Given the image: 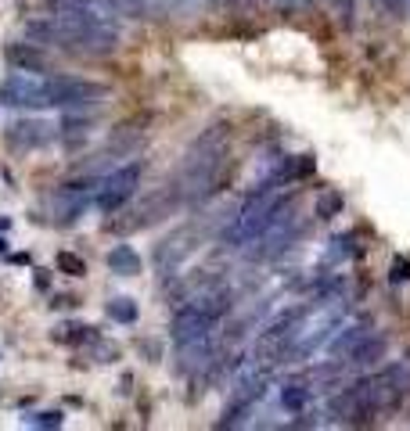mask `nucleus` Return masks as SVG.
<instances>
[{"label": "nucleus", "instance_id": "dca6fc26", "mask_svg": "<svg viewBox=\"0 0 410 431\" xmlns=\"http://www.w3.org/2000/svg\"><path fill=\"white\" fill-rule=\"evenodd\" d=\"M310 173H313V158H310V155L285 158V162H281V169L270 177V184H274V187H288V184H295V180L310 177Z\"/></svg>", "mask_w": 410, "mask_h": 431}, {"label": "nucleus", "instance_id": "9b49d317", "mask_svg": "<svg viewBox=\"0 0 410 431\" xmlns=\"http://www.w3.org/2000/svg\"><path fill=\"white\" fill-rule=\"evenodd\" d=\"M0 104H8V108H40V83L29 79L25 72L4 79V83H0Z\"/></svg>", "mask_w": 410, "mask_h": 431}, {"label": "nucleus", "instance_id": "393cba45", "mask_svg": "<svg viewBox=\"0 0 410 431\" xmlns=\"http://www.w3.org/2000/svg\"><path fill=\"white\" fill-rule=\"evenodd\" d=\"M58 342H72V345H80V342H94V331L87 324H65V327H58L54 334Z\"/></svg>", "mask_w": 410, "mask_h": 431}, {"label": "nucleus", "instance_id": "7ed1b4c3", "mask_svg": "<svg viewBox=\"0 0 410 431\" xmlns=\"http://www.w3.org/2000/svg\"><path fill=\"white\" fill-rule=\"evenodd\" d=\"M345 309H349L345 298L324 295L321 302H313L310 309L299 313V320L292 324V334H288V360H306V356L317 353L321 345H327V338L338 331Z\"/></svg>", "mask_w": 410, "mask_h": 431}, {"label": "nucleus", "instance_id": "cd10ccee", "mask_svg": "<svg viewBox=\"0 0 410 431\" xmlns=\"http://www.w3.org/2000/svg\"><path fill=\"white\" fill-rule=\"evenodd\" d=\"M29 424H36V428H61V413H54V410L33 413V417H29Z\"/></svg>", "mask_w": 410, "mask_h": 431}, {"label": "nucleus", "instance_id": "7c9ffc66", "mask_svg": "<svg viewBox=\"0 0 410 431\" xmlns=\"http://www.w3.org/2000/svg\"><path fill=\"white\" fill-rule=\"evenodd\" d=\"M392 280H410V263L407 259H396V266H392Z\"/></svg>", "mask_w": 410, "mask_h": 431}, {"label": "nucleus", "instance_id": "20e7f679", "mask_svg": "<svg viewBox=\"0 0 410 431\" xmlns=\"http://www.w3.org/2000/svg\"><path fill=\"white\" fill-rule=\"evenodd\" d=\"M173 212H180L177 198H173V190H169V187H159V190H151V195L137 198L130 209H122V216H116L105 230H108V234L126 237V234H137V230L155 227L159 219H166V216H173Z\"/></svg>", "mask_w": 410, "mask_h": 431}, {"label": "nucleus", "instance_id": "a211bd4d", "mask_svg": "<svg viewBox=\"0 0 410 431\" xmlns=\"http://www.w3.org/2000/svg\"><path fill=\"white\" fill-rule=\"evenodd\" d=\"M371 331V320H364V324H353V327H342V334L338 338H327V353L331 356H345L349 349L364 338V334Z\"/></svg>", "mask_w": 410, "mask_h": 431}, {"label": "nucleus", "instance_id": "1a4fd4ad", "mask_svg": "<svg viewBox=\"0 0 410 431\" xmlns=\"http://www.w3.org/2000/svg\"><path fill=\"white\" fill-rule=\"evenodd\" d=\"M54 126H47L40 119H14L8 130H4V144L11 151H33V148H43L47 140H51Z\"/></svg>", "mask_w": 410, "mask_h": 431}, {"label": "nucleus", "instance_id": "5701e85b", "mask_svg": "<svg viewBox=\"0 0 410 431\" xmlns=\"http://www.w3.org/2000/svg\"><path fill=\"white\" fill-rule=\"evenodd\" d=\"M108 316H112L116 324H137L140 309H137L133 298H112V302H108Z\"/></svg>", "mask_w": 410, "mask_h": 431}, {"label": "nucleus", "instance_id": "f257e3e1", "mask_svg": "<svg viewBox=\"0 0 410 431\" xmlns=\"http://www.w3.org/2000/svg\"><path fill=\"white\" fill-rule=\"evenodd\" d=\"M227 140H230V130L224 122H216L191 144V151L184 155L180 169L173 173L169 184H166L180 209L198 205L202 198H209L216 190L219 173H224V166H227Z\"/></svg>", "mask_w": 410, "mask_h": 431}, {"label": "nucleus", "instance_id": "9d476101", "mask_svg": "<svg viewBox=\"0 0 410 431\" xmlns=\"http://www.w3.org/2000/svg\"><path fill=\"white\" fill-rule=\"evenodd\" d=\"M148 122L151 115H133V119H122L112 133L105 140V155H130L140 140L148 133Z\"/></svg>", "mask_w": 410, "mask_h": 431}, {"label": "nucleus", "instance_id": "c756f323", "mask_svg": "<svg viewBox=\"0 0 410 431\" xmlns=\"http://www.w3.org/2000/svg\"><path fill=\"white\" fill-rule=\"evenodd\" d=\"M162 11H180V8H198V0H159Z\"/></svg>", "mask_w": 410, "mask_h": 431}, {"label": "nucleus", "instance_id": "b1692460", "mask_svg": "<svg viewBox=\"0 0 410 431\" xmlns=\"http://www.w3.org/2000/svg\"><path fill=\"white\" fill-rule=\"evenodd\" d=\"M342 195H335V190H324V195L317 198V205H313V212H317V219H331L342 212Z\"/></svg>", "mask_w": 410, "mask_h": 431}, {"label": "nucleus", "instance_id": "a878e982", "mask_svg": "<svg viewBox=\"0 0 410 431\" xmlns=\"http://www.w3.org/2000/svg\"><path fill=\"white\" fill-rule=\"evenodd\" d=\"M58 269H61V274H69V277H83L87 263L80 259V255H72V252H58Z\"/></svg>", "mask_w": 410, "mask_h": 431}, {"label": "nucleus", "instance_id": "2f4dec72", "mask_svg": "<svg viewBox=\"0 0 410 431\" xmlns=\"http://www.w3.org/2000/svg\"><path fill=\"white\" fill-rule=\"evenodd\" d=\"M385 8H389V11H396V14H400V11H403V0H385Z\"/></svg>", "mask_w": 410, "mask_h": 431}, {"label": "nucleus", "instance_id": "f8f14e48", "mask_svg": "<svg viewBox=\"0 0 410 431\" xmlns=\"http://www.w3.org/2000/svg\"><path fill=\"white\" fill-rule=\"evenodd\" d=\"M4 61L14 72H51V58H47L36 43H8Z\"/></svg>", "mask_w": 410, "mask_h": 431}, {"label": "nucleus", "instance_id": "f03ea898", "mask_svg": "<svg viewBox=\"0 0 410 431\" xmlns=\"http://www.w3.org/2000/svg\"><path fill=\"white\" fill-rule=\"evenodd\" d=\"M277 190H281V187H274L270 180H263L256 190H252V195H245L238 216H234V223L224 230V241H227L230 248H245L248 241H256V237H259L266 227H270V223H274L281 212L295 205L292 195L281 198Z\"/></svg>", "mask_w": 410, "mask_h": 431}, {"label": "nucleus", "instance_id": "39448f33", "mask_svg": "<svg viewBox=\"0 0 410 431\" xmlns=\"http://www.w3.org/2000/svg\"><path fill=\"white\" fill-rule=\"evenodd\" d=\"M108 98V87L72 76H47L40 79V108H83Z\"/></svg>", "mask_w": 410, "mask_h": 431}, {"label": "nucleus", "instance_id": "423d86ee", "mask_svg": "<svg viewBox=\"0 0 410 431\" xmlns=\"http://www.w3.org/2000/svg\"><path fill=\"white\" fill-rule=\"evenodd\" d=\"M137 184H140V162H130V166H122L116 173H108V177L101 180V190H98V209L105 216L119 212L137 190Z\"/></svg>", "mask_w": 410, "mask_h": 431}, {"label": "nucleus", "instance_id": "f3484780", "mask_svg": "<svg viewBox=\"0 0 410 431\" xmlns=\"http://www.w3.org/2000/svg\"><path fill=\"white\" fill-rule=\"evenodd\" d=\"M140 266H144V263H140V255L130 245H116L112 252H108V269L119 274V277H137Z\"/></svg>", "mask_w": 410, "mask_h": 431}, {"label": "nucleus", "instance_id": "6e6552de", "mask_svg": "<svg viewBox=\"0 0 410 431\" xmlns=\"http://www.w3.org/2000/svg\"><path fill=\"white\" fill-rule=\"evenodd\" d=\"M219 320H213L205 309H198L195 302H184L173 316V345H184V342H195V338H205L213 334Z\"/></svg>", "mask_w": 410, "mask_h": 431}, {"label": "nucleus", "instance_id": "6ab92c4d", "mask_svg": "<svg viewBox=\"0 0 410 431\" xmlns=\"http://www.w3.org/2000/svg\"><path fill=\"white\" fill-rule=\"evenodd\" d=\"M306 381H310V388H331V385H338V381H342V360L313 366V371L306 374Z\"/></svg>", "mask_w": 410, "mask_h": 431}, {"label": "nucleus", "instance_id": "4468645a", "mask_svg": "<svg viewBox=\"0 0 410 431\" xmlns=\"http://www.w3.org/2000/svg\"><path fill=\"white\" fill-rule=\"evenodd\" d=\"M385 349H389V342L382 338V334H364V338H360L349 353H345V363H353V366H374L378 360L385 356Z\"/></svg>", "mask_w": 410, "mask_h": 431}, {"label": "nucleus", "instance_id": "0eeeda50", "mask_svg": "<svg viewBox=\"0 0 410 431\" xmlns=\"http://www.w3.org/2000/svg\"><path fill=\"white\" fill-rule=\"evenodd\" d=\"M198 248V227H180L155 248V269L162 277H177V269L187 263V255Z\"/></svg>", "mask_w": 410, "mask_h": 431}, {"label": "nucleus", "instance_id": "4be33fe9", "mask_svg": "<svg viewBox=\"0 0 410 431\" xmlns=\"http://www.w3.org/2000/svg\"><path fill=\"white\" fill-rule=\"evenodd\" d=\"M69 4L83 8V11H90V14H98V19H105V22H119L116 0H69Z\"/></svg>", "mask_w": 410, "mask_h": 431}, {"label": "nucleus", "instance_id": "412c9836", "mask_svg": "<svg viewBox=\"0 0 410 431\" xmlns=\"http://www.w3.org/2000/svg\"><path fill=\"white\" fill-rule=\"evenodd\" d=\"M353 241H356L353 234H338L335 241H327V248H324V263L331 266V263H342V259H349V255L356 252V248H353Z\"/></svg>", "mask_w": 410, "mask_h": 431}, {"label": "nucleus", "instance_id": "bb28decb", "mask_svg": "<svg viewBox=\"0 0 410 431\" xmlns=\"http://www.w3.org/2000/svg\"><path fill=\"white\" fill-rule=\"evenodd\" d=\"M61 130H65L69 137L76 133V137H83L87 130H90V119H83V115H69L65 122H61Z\"/></svg>", "mask_w": 410, "mask_h": 431}, {"label": "nucleus", "instance_id": "ddd939ff", "mask_svg": "<svg viewBox=\"0 0 410 431\" xmlns=\"http://www.w3.org/2000/svg\"><path fill=\"white\" fill-rule=\"evenodd\" d=\"M177 360H180V363H177L180 374H198V371H205V366L213 363V334L177 345Z\"/></svg>", "mask_w": 410, "mask_h": 431}, {"label": "nucleus", "instance_id": "c85d7f7f", "mask_svg": "<svg viewBox=\"0 0 410 431\" xmlns=\"http://www.w3.org/2000/svg\"><path fill=\"white\" fill-rule=\"evenodd\" d=\"M277 11H299V8H313L317 0H270Z\"/></svg>", "mask_w": 410, "mask_h": 431}, {"label": "nucleus", "instance_id": "aec40b11", "mask_svg": "<svg viewBox=\"0 0 410 431\" xmlns=\"http://www.w3.org/2000/svg\"><path fill=\"white\" fill-rule=\"evenodd\" d=\"M119 14H130V19H155L162 11L159 0H116Z\"/></svg>", "mask_w": 410, "mask_h": 431}, {"label": "nucleus", "instance_id": "2eb2a0df", "mask_svg": "<svg viewBox=\"0 0 410 431\" xmlns=\"http://www.w3.org/2000/svg\"><path fill=\"white\" fill-rule=\"evenodd\" d=\"M277 399H281V410L303 413V410L310 406V399H313V388H310L306 377H292V381H285V385H281Z\"/></svg>", "mask_w": 410, "mask_h": 431}]
</instances>
